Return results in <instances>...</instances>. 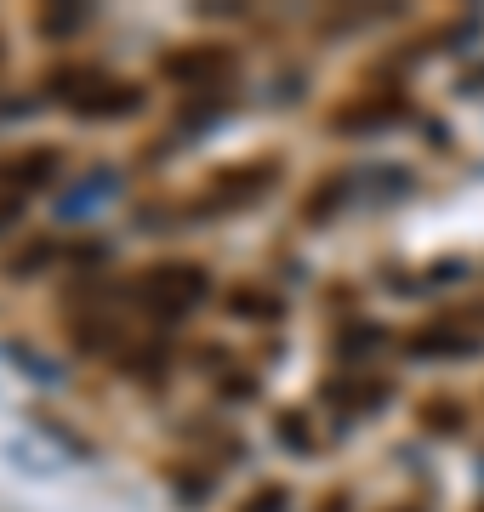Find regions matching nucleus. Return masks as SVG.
<instances>
[{"mask_svg": "<svg viewBox=\"0 0 484 512\" xmlns=\"http://www.w3.org/2000/svg\"><path fill=\"white\" fill-rule=\"evenodd\" d=\"M280 183V154H262V160H240L211 171L194 194V217H228V211H245L257 205L268 188Z\"/></svg>", "mask_w": 484, "mask_h": 512, "instance_id": "1", "label": "nucleus"}, {"mask_svg": "<svg viewBox=\"0 0 484 512\" xmlns=\"http://www.w3.org/2000/svg\"><path fill=\"white\" fill-rule=\"evenodd\" d=\"M52 97H63L75 114L86 120H120V114H137L143 109V86L131 80H114L103 69H63L52 74Z\"/></svg>", "mask_w": 484, "mask_h": 512, "instance_id": "2", "label": "nucleus"}, {"mask_svg": "<svg viewBox=\"0 0 484 512\" xmlns=\"http://www.w3.org/2000/svg\"><path fill=\"white\" fill-rule=\"evenodd\" d=\"M211 279H205L200 262H154L137 274V302L160 319H183L188 308H200Z\"/></svg>", "mask_w": 484, "mask_h": 512, "instance_id": "3", "label": "nucleus"}, {"mask_svg": "<svg viewBox=\"0 0 484 512\" xmlns=\"http://www.w3.org/2000/svg\"><path fill=\"white\" fill-rule=\"evenodd\" d=\"M405 348L410 353H479L484 348V308L439 313L416 336H405Z\"/></svg>", "mask_w": 484, "mask_h": 512, "instance_id": "4", "label": "nucleus"}, {"mask_svg": "<svg viewBox=\"0 0 484 512\" xmlns=\"http://www.w3.org/2000/svg\"><path fill=\"white\" fill-rule=\"evenodd\" d=\"M234 69V52L217 46V40H194V46H171L160 57V74L177 80V86H205V80H217V74Z\"/></svg>", "mask_w": 484, "mask_h": 512, "instance_id": "5", "label": "nucleus"}, {"mask_svg": "<svg viewBox=\"0 0 484 512\" xmlns=\"http://www.w3.org/2000/svg\"><path fill=\"white\" fill-rule=\"evenodd\" d=\"M57 171H63V154L57 148H18V154L0 160V194L23 200V194H35V188L52 183Z\"/></svg>", "mask_w": 484, "mask_h": 512, "instance_id": "6", "label": "nucleus"}, {"mask_svg": "<svg viewBox=\"0 0 484 512\" xmlns=\"http://www.w3.org/2000/svg\"><path fill=\"white\" fill-rule=\"evenodd\" d=\"M410 103L405 92H371V97H354V103H342L331 114L336 131H376V126H393V120H405Z\"/></svg>", "mask_w": 484, "mask_h": 512, "instance_id": "7", "label": "nucleus"}, {"mask_svg": "<svg viewBox=\"0 0 484 512\" xmlns=\"http://www.w3.org/2000/svg\"><path fill=\"white\" fill-rule=\"evenodd\" d=\"M422 427H428V433H462L467 416H462V404L456 399H428L422 404Z\"/></svg>", "mask_w": 484, "mask_h": 512, "instance_id": "8", "label": "nucleus"}, {"mask_svg": "<svg viewBox=\"0 0 484 512\" xmlns=\"http://www.w3.org/2000/svg\"><path fill=\"white\" fill-rule=\"evenodd\" d=\"M75 348H86V353H103V348H114L120 342V330L109 325V319H75Z\"/></svg>", "mask_w": 484, "mask_h": 512, "instance_id": "9", "label": "nucleus"}, {"mask_svg": "<svg viewBox=\"0 0 484 512\" xmlns=\"http://www.w3.org/2000/svg\"><path fill=\"white\" fill-rule=\"evenodd\" d=\"M86 18H92L86 6H63V12H40L35 29H40V35H69V29H80Z\"/></svg>", "mask_w": 484, "mask_h": 512, "instance_id": "10", "label": "nucleus"}, {"mask_svg": "<svg viewBox=\"0 0 484 512\" xmlns=\"http://www.w3.org/2000/svg\"><path fill=\"white\" fill-rule=\"evenodd\" d=\"M285 501H291V490H285V484H262V490L245 495L240 512H285Z\"/></svg>", "mask_w": 484, "mask_h": 512, "instance_id": "11", "label": "nucleus"}, {"mask_svg": "<svg viewBox=\"0 0 484 512\" xmlns=\"http://www.w3.org/2000/svg\"><path fill=\"white\" fill-rule=\"evenodd\" d=\"M46 262H52V239H40V245H29L23 256H12V262H6V279L29 274V268H46Z\"/></svg>", "mask_w": 484, "mask_h": 512, "instance_id": "12", "label": "nucleus"}, {"mask_svg": "<svg viewBox=\"0 0 484 512\" xmlns=\"http://www.w3.org/2000/svg\"><path fill=\"white\" fill-rule=\"evenodd\" d=\"M18 211H23V200H12V194H0V228H6V222H18Z\"/></svg>", "mask_w": 484, "mask_h": 512, "instance_id": "13", "label": "nucleus"}, {"mask_svg": "<svg viewBox=\"0 0 484 512\" xmlns=\"http://www.w3.org/2000/svg\"><path fill=\"white\" fill-rule=\"evenodd\" d=\"M382 512H422V507H382Z\"/></svg>", "mask_w": 484, "mask_h": 512, "instance_id": "14", "label": "nucleus"}, {"mask_svg": "<svg viewBox=\"0 0 484 512\" xmlns=\"http://www.w3.org/2000/svg\"><path fill=\"white\" fill-rule=\"evenodd\" d=\"M479 512H484V507H479Z\"/></svg>", "mask_w": 484, "mask_h": 512, "instance_id": "15", "label": "nucleus"}]
</instances>
